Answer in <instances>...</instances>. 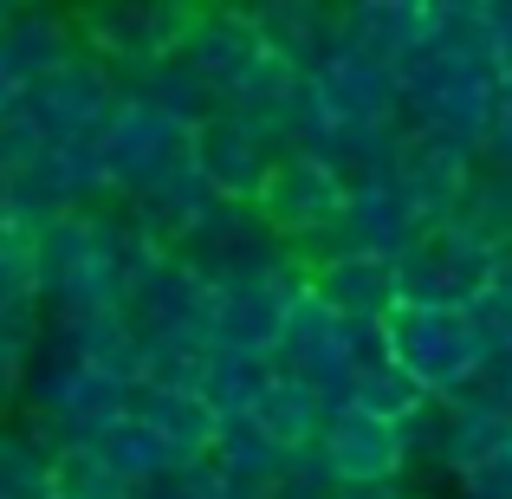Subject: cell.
Wrapping results in <instances>:
<instances>
[{
    "mask_svg": "<svg viewBox=\"0 0 512 499\" xmlns=\"http://www.w3.org/2000/svg\"><path fill=\"white\" fill-rule=\"evenodd\" d=\"M325 454H331V467H338L350 487H370V480L396 474L402 428L383 422V415H363V409H338L325 422Z\"/></svg>",
    "mask_w": 512,
    "mask_h": 499,
    "instance_id": "obj_2",
    "label": "cell"
},
{
    "mask_svg": "<svg viewBox=\"0 0 512 499\" xmlns=\"http://www.w3.org/2000/svg\"><path fill=\"white\" fill-rule=\"evenodd\" d=\"M260 208L273 214L279 227H325V221H344V188L318 156H286V163L266 169V188H260Z\"/></svg>",
    "mask_w": 512,
    "mask_h": 499,
    "instance_id": "obj_1",
    "label": "cell"
}]
</instances>
